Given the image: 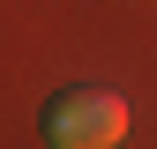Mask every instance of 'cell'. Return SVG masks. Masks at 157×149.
<instances>
[{
    "instance_id": "obj_1",
    "label": "cell",
    "mask_w": 157,
    "mask_h": 149,
    "mask_svg": "<svg viewBox=\"0 0 157 149\" xmlns=\"http://www.w3.org/2000/svg\"><path fill=\"white\" fill-rule=\"evenodd\" d=\"M127 134V97L120 89H60L45 104V142L52 149H112Z\"/></svg>"
}]
</instances>
